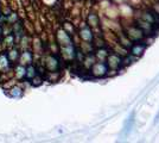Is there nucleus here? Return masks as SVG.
Instances as JSON below:
<instances>
[{
	"mask_svg": "<svg viewBox=\"0 0 159 143\" xmlns=\"http://www.w3.org/2000/svg\"><path fill=\"white\" fill-rule=\"evenodd\" d=\"M37 74H38V72H37V67H36V66H33L32 63H31V64H29V66H26V74H25V79L31 80V79H33Z\"/></svg>",
	"mask_w": 159,
	"mask_h": 143,
	"instance_id": "f8f14e48",
	"label": "nucleus"
},
{
	"mask_svg": "<svg viewBox=\"0 0 159 143\" xmlns=\"http://www.w3.org/2000/svg\"><path fill=\"white\" fill-rule=\"evenodd\" d=\"M89 73L93 79H102L109 75V69L105 61H95L89 69Z\"/></svg>",
	"mask_w": 159,
	"mask_h": 143,
	"instance_id": "7ed1b4c3",
	"label": "nucleus"
},
{
	"mask_svg": "<svg viewBox=\"0 0 159 143\" xmlns=\"http://www.w3.org/2000/svg\"><path fill=\"white\" fill-rule=\"evenodd\" d=\"M134 116H135V113L134 112H132L131 113V116H129V118L127 119L126 122V125H125V134H129V131H131V129H132L133 124H134Z\"/></svg>",
	"mask_w": 159,
	"mask_h": 143,
	"instance_id": "2eb2a0df",
	"label": "nucleus"
},
{
	"mask_svg": "<svg viewBox=\"0 0 159 143\" xmlns=\"http://www.w3.org/2000/svg\"><path fill=\"white\" fill-rule=\"evenodd\" d=\"M56 41H57V43H58V47H66V45H70V44H73L74 43L71 35L68 34L63 27L57 30Z\"/></svg>",
	"mask_w": 159,
	"mask_h": 143,
	"instance_id": "39448f33",
	"label": "nucleus"
},
{
	"mask_svg": "<svg viewBox=\"0 0 159 143\" xmlns=\"http://www.w3.org/2000/svg\"><path fill=\"white\" fill-rule=\"evenodd\" d=\"M87 25L90 27L94 31V34H95V30L100 29V26H101V25H100L99 16L96 13H94V12L88 14V17H87Z\"/></svg>",
	"mask_w": 159,
	"mask_h": 143,
	"instance_id": "6e6552de",
	"label": "nucleus"
},
{
	"mask_svg": "<svg viewBox=\"0 0 159 143\" xmlns=\"http://www.w3.org/2000/svg\"><path fill=\"white\" fill-rule=\"evenodd\" d=\"M122 31L125 32L127 37L134 43V42H143L146 40V36L144 32L140 30V27L135 23H129L127 24V26L122 27Z\"/></svg>",
	"mask_w": 159,
	"mask_h": 143,
	"instance_id": "f03ea898",
	"label": "nucleus"
},
{
	"mask_svg": "<svg viewBox=\"0 0 159 143\" xmlns=\"http://www.w3.org/2000/svg\"><path fill=\"white\" fill-rule=\"evenodd\" d=\"M12 63L10 62L7 54H0V73H6L10 70Z\"/></svg>",
	"mask_w": 159,
	"mask_h": 143,
	"instance_id": "9d476101",
	"label": "nucleus"
},
{
	"mask_svg": "<svg viewBox=\"0 0 159 143\" xmlns=\"http://www.w3.org/2000/svg\"><path fill=\"white\" fill-rule=\"evenodd\" d=\"M61 59L56 54H49L45 59V69L47 72H60Z\"/></svg>",
	"mask_w": 159,
	"mask_h": 143,
	"instance_id": "20e7f679",
	"label": "nucleus"
},
{
	"mask_svg": "<svg viewBox=\"0 0 159 143\" xmlns=\"http://www.w3.org/2000/svg\"><path fill=\"white\" fill-rule=\"evenodd\" d=\"M33 61V54L32 51H30L29 49L26 50H23L21 53L19 54V62L20 64H23V66H29V64H31Z\"/></svg>",
	"mask_w": 159,
	"mask_h": 143,
	"instance_id": "1a4fd4ad",
	"label": "nucleus"
},
{
	"mask_svg": "<svg viewBox=\"0 0 159 143\" xmlns=\"http://www.w3.org/2000/svg\"><path fill=\"white\" fill-rule=\"evenodd\" d=\"M0 16H1V10H0Z\"/></svg>",
	"mask_w": 159,
	"mask_h": 143,
	"instance_id": "f3484780",
	"label": "nucleus"
},
{
	"mask_svg": "<svg viewBox=\"0 0 159 143\" xmlns=\"http://www.w3.org/2000/svg\"><path fill=\"white\" fill-rule=\"evenodd\" d=\"M10 16H11V19H10V18H7V19H8V21H10L11 24H14V21L18 19V16H17V13H11Z\"/></svg>",
	"mask_w": 159,
	"mask_h": 143,
	"instance_id": "dca6fc26",
	"label": "nucleus"
},
{
	"mask_svg": "<svg viewBox=\"0 0 159 143\" xmlns=\"http://www.w3.org/2000/svg\"><path fill=\"white\" fill-rule=\"evenodd\" d=\"M105 62L107 63L108 66V69H109V73H118L120 69L124 68L125 64H124V57L120 56L119 54H116L115 51L111 50L108 55H107L106 60Z\"/></svg>",
	"mask_w": 159,
	"mask_h": 143,
	"instance_id": "f257e3e1",
	"label": "nucleus"
},
{
	"mask_svg": "<svg viewBox=\"0 0 159 143\" xmlns=\"http://www.w3.org/2000/svg\"><path fill=\"white\" fill-rule=\"evenodd\" d=\"M25 74H26V66L19 64V66L16 68V78H17L18 80H24V79H25Z\"/></svg>",
	"mask_w": 159,
	"mask_h": 143,
	"instance_id": "4468645a",
	"label": "nucleus"
},
{
	"mask_svg": "<svg viewBox=\"0 0 159 143\" xmlns=\"http://www.w3.org/2000/svg\"><path fill=\"white\" fill-rule=\"evenodd\" d=\"M23 93H24V89L21 88L20 86L14 85L13 87H11V89H10L8 95H10L11 98H20V97H23Z\"/></svg>",
	"mask_w": 159,
	"mask_h": 143,
	"instance_id": "ddd939ff",
	"label": "nucleus"
},
{
	"mask_svg": "<svg viewBox=\"0 0 159 143\" xmlns=\"http://www.w3.org/2000/svg\"><path fill=\"white\" fill-rule=\"evenodd\" d=\"M79 37L81 38L82 42H89V43H94V40H95V34L94 31L88 26V25H84L82 26L79 30Z\"/></svg>",
	"mask_w": 159,
	"mask_h": 143,
	"instance_id": "423d86ee",
	"label": "nucleus"
},
{
	"mask_svg": "<svg viewBox=\"0 0 159 143\" xmlns=\"http://www.w3.org/2000/svg\"><path fill=\"white\" fill-rule=\"evenodd\" d=\"M145 49H146L145 41H143V42H134L132 45H131V48L128 49V53L132 55V56H134L135 59H138V57H140L141 55L144 54Z\"/></svg>",
	"mask_w": 159,
	"mask_h": 143,
	"instance_id": "0eeeda50",
	"label": "nucleus"
},
{
	"mask_svg": "<svg viewBox=\"0 0 159 143\" xmlns=\"http://www.w3.org/2000/svg\"><path fill=\"white\" fill-rule=\"evenodd\" d=\"M19 49L18 48H12V49H10L8 50V53H7V57H8V60L10 62L13 64L16 62H18L19 60Z\"/></svg>",
	"mask_w": 159,
	"mask_h": 143,
	"instance_id": "9b49d317",
	"label": "nucleus"
}]
</instances>
